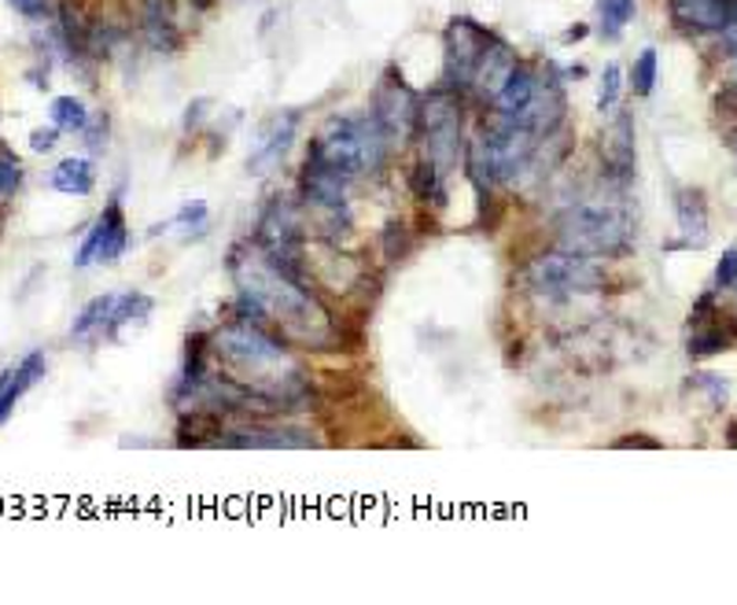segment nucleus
<instances>
[{
    "label": "nucleus",
    "instance_id": "1",
    "mask_svg": "<svg viewBox=\"0 0 737 605\" xmlns=\"http://www.w3.org/2000/svg\"><path fill=\"white\" fill-rule=\"evenodd\" d=\"M229 274L236 280V307L244 318L302 343H318L332 332L329 310L318 296L302 285V277L274 263L263 247H236L229 255Z\"/></svg>",
    "mask_w": 737,
    "mask_h": 605
},
{
    "label": "nucleus",
    "instance_id": "2",
    "mask_svg": "<svg viewBox=\"0 0 737 605\" xmlns=\"http://www.w3.org/2000/svg\"><path fill=\"white\" fill-rule=\"evenodd\" d=\"M214 354H218L222 370L229 381H236L247 392L269 399L277 410H296V403L307 395L302 388V373L296 359L288 354L285 337H277L274 329L258 326L252 318H233L214 332L211 340Z\"/></svg>",
    "mask_w": 737,
    "mask_h": 605
},
{
    "label": "nucleus",
    "instance_id": "3",
    "mask_svg": "<svg viewBox=\"0 0 737 605\" xmlns=\"http://www.w3.org/2000/svg\"><path fill=\"white\" fill-rule=\"evenodd\" d=\"M387 151H392V140L384 137V129L376 126L373 115H346V118H332V123L321 129V137L313 140L307 156L335 170L340 178L354 181V178L376 174V170L387 163Z\"/></svg>",
    "mask_w": 737,
    "mask_h": 605
},
{
    "label": "nucleus",
    "instance_id": "4",
    "mask_svg": "<svg viewBox=\"0 0 737 605\" xmlns=\"http://www.w3.org/2000/svg\"><path fill=\"white\" fill-rule=\"evenodd\" d=\"M557 244L590 258H616L634 244V219L616 200H587L560 214Z\"/></svg>",
    "mask_w": 737,
    "mask_h": 605
},
{
    "label": "nucleus",
    "instance_id": "5",
    "mask_svg": "<svg viewBox=\"0 0 737 605\" xmlns=\"http://www.w3.org/2000/svg\"><path fill=\"white\" fill-rule=\"evenodd\" d=\"M538 151V134H531L527 126L513 123L509 115L494 112L480 126V134L469 140V163L476 170V178L487 181H516L531 167Z\"/></svg>",
    "mask_w": 737,
    "mask_h": 605
},
{
    "label": "nucleus",
    "instance_id": "6",
    "mask_svg": "<svg viewBox=\"0 0 737 605\" xmlns=\"http://www.w3.org/2000/svg\"><path fill=\"white\" fill-rule=\"evenodd\" d=\"M524 280L535 296L546 299H568V296H590V291L605 288V269L594 263L590 255L568 252H542L524 266Z\"/></svg>",
    "mask_w": 737,
    "mask_h": 605
},
{
    "label": "nucleus",
    "instance_id": "7",
    "mask_svg": "<svg viewBox=\"0 0 737 605\" xmlns=\"http://www.w3.org/2000/svg\"><path fill=\"white\" fill-rule=\"evenodd\" d=\"M417 134L425 140V159L442 174L458 170L464 156V115L461 96L453 89H436L420 100V123Z\"/></svg>",
    "mask_w": 737,
    "mask_h": 605
},
{
    "label": "nucleus",
    "instance_id": "8",
    "mask_svg": "<svg viewBox=\"0 0 737 605\" xmlns=\"http://www.w3.org/2000/svg\"><path fill=\"white\" fill-rule=\"evenodd\" d=\"M376 126L384 129V137L392 145H409L417 137V123H420V96L403 82V74L395 67L384 71V78L376 82L373 93V112Z\"/></svg>",
    "mask_w": 737,
    "mask_h": 605
},
{
    "label": "nucleus",
    "instance_id": "9",
    "mask_svg": "<svg viewBox=\"0 0 737 605\" xmlns=\"http://www.w3.org/2000/svg\"><path fill=\"white\" fill-rule=\"evenodd\" d=\"M258 247L288 269V274L302 277V266H299V247H302V233H299V219L296 211H291V203L285 200H274L269 208L263 211V219H258Z\"/></svg>",
    "mask_w": 737,
    "mask_h": 605
},
{
    "label": "nucleus",
    "instance_id": "10",
    "mask_svg": "<svg viewBox=\"0 0 737 605\" xmlns=\"http://www.w3.org/2000/svg\"><path fill=\"white\" fill-rule=\"evenodd\" d=\"M487 41H491V34L483 26H476L472 19H453L447 26V89H469L476 60H480Z\"/></svg>",
    "mask_w": 737,
    "mask_h": 605
},
{
    "label": "nucleus",
    "instance_id": "11",
    "mask_svg": "<svg viewBox=\"0 0 737 605\" xmlns=\"http://www.w3.org/2000/svg\"><path fill=\"white\" fill-rule=\"evenodd\" d=\"M218 447H241V450H299V447H318V439L302 428H285V425H266V421H252V425L222 428V436L214 439Z\"/></svg>",
    "mask_w": 737,
    "mask_h": 605
},
{
    "label": "nucleus",
    "instance_id": "12",
    "mask_svg": "<svg viewBox=\"0 0 737 605\" xmlns=\"http://www.w3.org/2000/svg\"><path fill=\"white\" fill-rule=\"evenodd\" d=\"M516 52L505 45V41H498L494 34H491V41L483 45V52H480V60H476V71H472V82H469V89H476L480 96H487V100H494L498 96V89L505 85V78L513 74V67H516Z\"/></svg>",
    "mask_w": 737,
    "mask_h": 605
},
{
    "label": "nucleus",
    "instance_id": "13",
    "mask_svg": "<svg viewBox=\"0 0 737 605\" xmlns=\"http://www.w3.org/2000/svg\"><path fill=\"white\" fill-rule=\"evenodd\" d=\"M45 370H49L45 351H30L15 365H8V370L0 373V425L12 417L15 403L41 381V376H45Z\"/></svg>",
    "mask_w": 737,
    "mask_h": 605
},
{
    "label": "nucleus",
    "instance_id": "14",
    "mask_svg": "<svg viewBox=\"0 0 737 605\" xmlns=\"http://www.w3.org/2000/svg\"><path fill=\"white\" fill-rule=\"evenodd\" d=\"M737 0H671V15L686 30H726Z\"/></svg>",
    "mask_w": 737,
    "mask_h": 605
},
{
    "label": "nucleus",
    "instance_id": "15",
    "mask_svg": "<svg viewBox=\"0 0 737 605\" xmlns=\"http://www.w3.org/2000/svg\"><path fill=\"white\" fill-rule=\"evenodd\" d=\"M296 126H299L296 112L285 115V118H277V123L266 129V137L258 140V148L252 151V159H247V170H252V174H269V167H277L280 159H285V151L291 148Z\"/></svg>",
    "mask_w": 737,
    "mask_h": 605
},
{
    "label": "nucleus",
    "instance_id": "16",
    "mask_svg": "<svg viewBox=\"0 0 737 605\" xmlns=\"http://www.w3.org/2000/svg\"><path fill=\"white\" fill-rule=\"evenodd\" d=\"M605 163H609V174L616 181H631L634 178V118L620 112L612 123V134H609V145H605Z\"/></svg>",
    "mask_w": 737,
    "mask_h": 605
},
{
    "label": "nucleus",
    "instance_id": "17",
    "mask_svg": "<svg viewBox=\"0 0 737 605\" xmlns=\"http://www.w3.org/2000/svg\"><path fill=\"white\" fill-rule=\"evenodd\" d=\"M675 219L690 247L708 244V203L701 189H679L675 192Z\"/></svg>",
    "mask_w": 737,
    "mask_h": 605
},
{
    "label": "nucleus",
    "instance_id": "18",
    "mask_svg": "<svg viewBox=\"0 0 737 605\" xmlns=\"http://www.w3.org/2000/svg\"><path fill=\"white\" fill-rule=\"evenodd\" d=\"M115 302H118V291H104V296L89 299L85 307L78 310V318H74L71 326V340H96V337H107V326H111V315H115Z\"/></svg>",
    "mask_w": 737,
    "mask_h": 605
},
{
    "label": "nucleus",
    "instance_id": "19",
    "mask_svg": "<svg viewBox=\"0 0 737 605\" xmlns=\"http://www.w3.org/2000/svg\"><path fill=\"white\" fill-rule=\"evenodd\" d=\"M535 89H538V74L531 71V67H524V63H516L513 74H509L505 85H502V89H498V96H494L498 112H502V115H520V112H524V107L531 104Z\"/></svg>",
    "mask_w": 737,
    "mask_h": 605
},
{
    "label": "nucleus",
    "instance_id": "20",
    "mask_svg": "<svg viewBox=\"0 0 737 605\" xmlns=\"http://www.w3.org/2000/svg\"><path fill=\"white\" fill-rule=\"evenodd\" d=\"M49 185L56 192H67V197H89V192L96 189V167L89 163V159L71 156L49 174Z\"/></svg>",
    "mask_w": 737,
    "mask_h": 605
},
{
    "label": "nucleus",
    "instance_id": "21",
    "mask_svg": "<svg viewBox=\"0 0 737 605\" xmlns=\"http://www.w3.org/2000/svg\"><path fill=\"white\" fill-rule=\"evenodd\" d=\"M100 230H104V244H100V263L104 266H115L118 258H122L126 244H129V225H126V214H122V203L111 200L104 208L100 219Z\"/></svg>",
    "mask_w": 737,
    "mask_h": 605
},
{
    "label": "nucleus",
    "instance_id": "22",
    "mask_svg": "<svg viewBox=\"0 0 737 605\" xmlns=\"http://www.w3.org/2000/svg\"><path fill=\"white\" fill-rule=\"evenodd\" d=\"M151 296H145V291H122L115 302V315H111V326H107V337L118 340L122 337L126 326H145V321L151 318Z\"/></svg>",
    "mask_w": 737,
    "mask_h": 605
},
{
    "label": "nucleus",
    "instance_id": "23",
    "mask_svg": "<svg viewBox=\"0 0 737 605\" xmlns=\"http://www.w3.org/2000/svg\"><path fill=\"white\" fill-rule=\"evenodd\" d=\"M409 189H414L417 200H431L436 208L447 203V189H442V170H436L428 163V159H420V163L409 170Z\"/></svg>",
    "mask_w": 737,
    "mask_h": 605
},
{
    "label": "nucleus",
    "instance_id": "24",
    "mask_svg": "<svg viewBox=\"0 0 737 605\" xmlns=\"http://www.w3.org/2000/svg\"><path fill=\"white\" fill-rule=\"evenodd\" d=\"M145 26L156 45L173 49L178 45V34H173V15H170V0H145Z\"/></svg>",
    "mask_w": 737,
    "mask_h": 605
},
{
    "label": "nucleus",
    "instance_id": "25",
    "mask_svg": "<svg viewBox=\"0 0 737 605\" xmlns=\"http://www.w3.org/2000/svg\"><path fill=\"white\" fill-rule=\"evenodd\" d=\"M49 115H52V126L67 129V134H82V129L89 126V112H85V104L78 96H56L49 107Z\"/></svg>",
    "mask_w": 737,
    "mask_h": 605
},
{
    "label": "nucleus",
    "instance_id": "26",
    "mask_svg": "<svg viewBox=\"0 0 737 605\" xmlns=\"http://www.w3.org/2000/svg\"><path fill=\"white\" fill-rule=\"evenodd\" d=\"M601 34L605 38H620V30L634 19V0H601Z\"/></svg>",
    "mask_w": 737,
    "mask_h": 605
},
{
    "label": "nucleus",
    "instance_id": "27",
    "mask_svg": "<svg viewBox=\"0 0 737 605\" xmlns=\"http://www.w3.org/2000/svg\"><path fill=\"white\" fill-rule=\"evenodd\" d=\"M19 189H23V163L12 151H0V203L12 200Z\"/></svg>",
    "mask_w": 737,
    "mask_h": 605
},
{
    "label": "nucleus",
    "instance_id": "28",
    "mask_svg": "<svg viewBox=\"0 0 737 605\" xmlns=\"http://www.w3.org/2000/svg\"><path fill=\"white\" fill-rule=\"evenodd\" d=\"M631 85L638 96H649L656 85V49H645L631 67Z\"/></svg>",
    "mask_w": 737,
    "mask_h": 605
},
{
    "label": "nucleus",
    "instance_id": "29",
    "mask_svg": "<svg viewBox=\"0 0 737 605\" xmlns=\"http://www.w3.org/2000/svg\"><path fill=\"white\" fill-rule=\"evenodd\" d=\"M616 100H620V67L616 63H609L605 67V78H601V96H598V112H612Z\"/></svg>",
    "mask_w": 737,
    "mask_h": 605
},
{
    "label": "nucleus",
    "instance_id": "30",
    "mask_svg": "<svg viewBox=\"0 0 737 605\" xmlns=\"http://www.w3.org/2000/svg\"><path fill=\"white\" fill-rule=\"evenodd\" d=\"M726 340L723 337V329H704V332H697V337L690 340V354H715V351H726Z\"/></svg>",
    "mask_w": 737,
    "mask_h": 605
},
{
    "label": "nucleus",
    "instance_id": "31",
    "mask_svg": "<svg viewBox=\"0 0 737 605\" xmlns=\"http://www.w3.org/2000/svg\"><path fill=\"white\" fill-rule=\"evenodd\" d=\"M715 285L719 288H730L737 285V247H726L719 266H715Z\"/></svg>",
    "mask_w": 737,
    "mask_h": 605
},
{
    "label": "nucleus",
    "instance_id": "32",
    "mask_svg": "<svg viewBox=\"0 0 737 605\" xmlns=\"http://www.w3.org/2000/svg\"><path fill=\"white\" fill-rule=\"evenodd\" d=\"M12 4H15V12H19V15L34 19V23H38V19H45V15H49V0H12Z\"/></svg>",
    "mask_w": 737,
    "mask_h": 605
},
{
    "label": "nucleus",
    "instance_id": "33",
    "mask_svg": "<svg viewBox=\"0 0 737 605\" xmlns=\"http://www.w3.org/2000/svg\"><path fill=\"white\" fill-rule=\"evenodd\" d=\"M30 148H34V151H52V148H56V126H52V129H34V134H30Z\"/></svg>",
    "mask_w": 737,
    "mask_h": 605
},
{
    "label": "nucleus",
    "instance_id": "34",
    "mask_svg": "<svg viewBox=\"0 0 737 605\" xmlns=\"http://www.w3.org/2000/svg\"><path fill=\"white\" fill-rule=\"evenodd\" d=\"M203 107H207V100H196V104H192V107H189V118H184V126H189V129L196 126L200 118H203Z\"/></svg>",
    "mask_w": 737,
    "mask_h": 605
},
{
    "label": "nucleus",
    "instance_id": "35",
    "mask_svg": "<svg viewBox=\"0 0 737 605\" xmlns=\"http://www.w3.org/2000/svg\"><path fill=\"white\" fill-rule=\"evenodd\" d=\"M723 41L730 45V52H737V12H734V19H730V26L723 30Z\"/></svg>",
    "mask_w": 737,
    "mask_h": 605
}]
</instances>
